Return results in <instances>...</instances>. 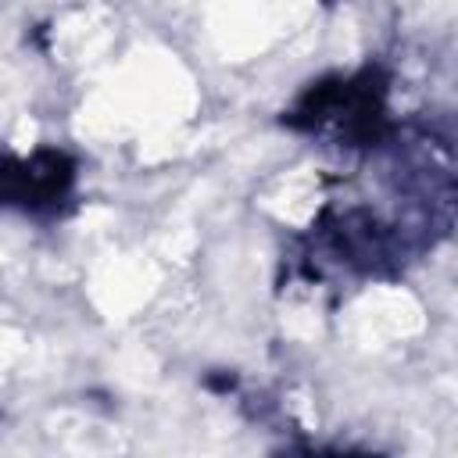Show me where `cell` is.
<instances>
[{
  "instance_id": "cell-1",
  "label": "cell",
  "mask_w": 458,
  "mask_h": 458,
  "mask_svg": "<svg viewBox=\"0 0 458 458\" xmlns=\"http://www.w3.org/2000/svg\"><path fill=\"white\" fill-rule=\"evenodd\" d=\"M293 129L318 132L333 125L351 147H376L386 136V86L383 75L365 68L358 75L322 79L301 93L293 111L286 114Z\"/></svg>"
},
{
  "instance_id": "cell-2",
  "label": "cell",
  "mask_w": 458,
  "mask_h": 458,
  "mask_svg": "<svg viewBox=\"0 0 458 458\" xmlns=\"http://www.w3.org/2000/svg\"><path fill=\"white\" fill-rule=\"evenodd\" d=\"M75 186V161L64 150L39 147L29 157L0 161V208L18 211H57Z\"/></svg>"
}]
</instances>
